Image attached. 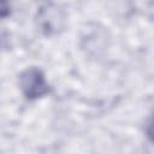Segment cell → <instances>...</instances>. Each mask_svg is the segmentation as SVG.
<instances>
[{"label":"cell","instance_id":"6da1fadb","mask_svg":"<svg viewBox=\"0 0 154 154\" xmlns=\"http://www.w3.org/2000/svg\"><path fill=\"white\" fill-rule=\"evenodd\" d=\"M19 85L24 96L29 100H35L47 95L51 90L43 72L35 67L25 69L19 76Z\"/></svg>","mask_w":154,"mask_h":154},{"label":"cell","instance_id":"7a4b0ae2","mask_svg":"<svg viewBox=\"0 0 154 154\" xmlns=\"http://www.w3.org/2000/svg\"><path fill=\"white\" fill-rule=\"evenodd\" d=\"M146 134H147L148 138H149L152 142H154V114L150 117V119H149L148 123H147Z\"/></svg>","mask_w":154,"mask_h":154}]
</instances>
